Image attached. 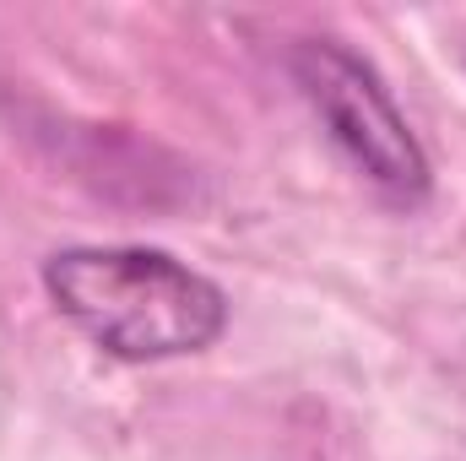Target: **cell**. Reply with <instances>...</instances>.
Listing matches in <instances>:
<instances>
[{"label":"cell","instance_id":"cell-2","mask_svg":"<svg viewBox=\"0 0 466 461\" xmlns=\"http://www.w3.org/2000/svg\"><path fill=\"white\" fill-rule=\"evenodd\" d=\"M288 71L315 119L326 125L331 147L374 185V196L385 207L418 212L434 190V169L407 115L396 109L385 77L337 38H299Z\"/></svg>","mask_w":466,"mask_h":461},{"label":"cell","instance_id":"cell-1","mask_svg":"<svg viewBox=\"0 0 466 461\" xmlns=\"http://www.w3.org/2000/svg\"><path fill=\"white\" fill-rule=\"evenodd\" d=\"M49 304L109 358L163 364L223 337L228 299L212 277L147 244H71L44 261Z\"/></svg>","mask_w":466,"mask_h":461}]
</instances>
